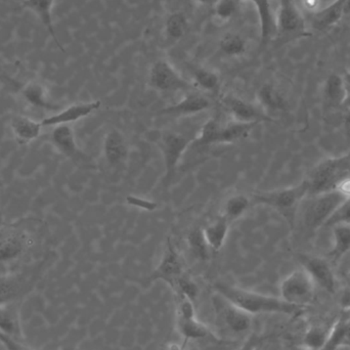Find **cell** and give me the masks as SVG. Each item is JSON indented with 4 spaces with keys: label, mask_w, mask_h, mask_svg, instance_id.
Segmentation results:
<instances>
[{
    "label": "cell",
    "mask_w": 350,
    "mask_h": 350,
    "mask_svg": "<svg viewBox=\"0 0 350 350\" xmlns=\"http://www.w3.org/2000/svg\"><path fill=\"white\" fill-rule=\"evenodd\" d=\"M213 289L215 293L230 300L232 304H236L252 316L261 314L297 316L306 308L288 304L281 297L249 291V290L228 285L221 282L214 284Z\"/></svg>",
    "instance_id": "1"
},
{
    "label": "cell",
    "mask_w": 350,
    "mask_h": 350,
    "mask_svg": "<svg viewBox=\"0 0 350 350\" xmlns=\"http://www.w3.org/2000/svg\"><path fill=\"white\" fill-rule=\"evenodd\" d=\"M308 185L306 179L291 187L271 191H259L251 195L253 205L267 206L280 214L290 228L295 226L298 210L308 198Z\"/></svg>",
    "instance_id": "2"
},
{
    "label": "cell",
    "mask_w": 350,
    "mask_h": 350,
    "mask_svg": "<svg viewBox=\"0 0 350 350\" xmlns=\"http://www.w3.org/2000/svg\"><path fill=\"white\" fill-rule=\"evenodd\" d=\"M259 124H247V123L230 121L221 123L217 119L211 118L206 121L193 142L201 147H209L214 145H228L237 143L249 137L251 131Z\"/></svg>",
    "instance_id": "3"
},
{
    "label": "cell",
    "mask_w": 350,
    "mask_h": 350,
    "mask_svg": "<svg viewBox=\"0 0 350 350\" xmlns=\"http://www.w3.org/2000/svg\"><path fill=\"white\" fill-rule=\"evenodd\" d=\"M349 170V158H328L323 160L306 178L308 185V196L332 191L343 177L350 174Z\"/></svg>",
    "instance_id": "4"
},
{
    "label": "cell",
    "mask_w": 350,
    "mask_h": 350,
    "mask_svg": "<svg viewBox=\"0 0 350 350\" xmlns=\"http://www.w3.org/2000/svg\"><path fill=\"white\" fill-rule=\"evenodd\" d=\"M308 197L310 200L306 201L304 210V224L310 232H316L326 226L327 221L330 219L335 210L347 199L336 189L310 195Z\"/></svg>",
    "instance_id": "5"
},
{
    "label": "cell",
    "mask_w": 350,
    "mask_h": 350,
    "mask_svg": "<svg viewBox=\"0 0 350 350\" xmlns=\"http://www.w3.org/2000/svg\"><path fill=\"white\" fill-rule=\"evenodd\" d=\"M148 84L159 94L187 92L193 90L191 81L185 79L174 64L165 57L153 62L148 74Z\"/></svg>",
    "instance_id": "6"
},
{
    "label": "cell",
    "mask_w": 350,
    "mask_h": 350,
    "mask_svg": "<svg viewBox=\"0 0 350 350\" xmlns=\"http://www.w3.org/2000/svg\"><path fill=\"white\" fill-rule=\"evenodd\" d=\"M159 149L161 150L162 157L164 162V175L162 179V185L167 187L174 180L176 175L177 168L183 160L187 150L193 143V139H189L183 133L166 131L160 135Z\"/></svg>",
    "instance_id": "7"
},
{
    "label": "cell",
    "mask_w": 350,
    "mask_h": 350,
    "mask_svg": "<svg viewBox=\"0 0 350 350\" xmlns=\"http://www.w3.org/2000/svg\"><path fill=\"white\" fill-rule=\"evenodd\" d=\"M33 245L32 237L18 222L0 226V265L22 257Z\"/></svg>",
    "instance_id": "8"
},
{
    "label": "cell",
    "mask_w": 350,
    "mask_h": 350,
    "mask_svg": "<svg viewBox=\"0 0 350 350\" xmlns=\"http://www.w3.org/2000/svg\"><path fill=\"white\" fill-rule=\"evenodd\" d=\"M317 286L304 269L292 271L280 285V297L288 304L306 308L314 300Z\"/></svg>",
    "instance_id": "9"
},
{
    "label": "cell",
    "mask_w": 350,
    "mask_h": 350,
    "mask_svg": "<svg viewBox=\"0 0 350 350\" xmlns=\"http://www.w3.org/2000/svg\"><path fill=\"white\" fill-rule=\"evenodd\" d=\"M275 18V29L281 38L294 39L310 37L306 23L296 4L295 0H279V8Z\"/></svg>",
    "instance_id": "10"
},
{
    "label": "cell",
    "mask_w": 350,
    "mask_h": 350,
    "mask_svg": "<svg viewBox=\"0 0 350 350\" xmlns=\"http://www.w3.org/2000/svg\"><path fill=\"white\" fill-rule=\"evenodd\" d=\"M220 104L232 120L236 122L247 124L275 122V119L267 115L256 103L247 102L234 94H228L220 96Z\"/></svg>",
    "instance_id": "11"
},
{
    "label": "cell",
    "mask_w": 350,
    "mask_h": 350,
    "mask_svg": "<svg viewBox=\"0 0 350 350\" xmlns=\"http://www.w3.org/2000/svg\"><path fill=\"white\" fill-rule=\"evenodd\" d=\"M185 273L187 271H185V261L177 250L174 241L168 237L159 265L154 269L153 273L147 277L146 282L151 284L154 282L162 281L172 288L176 280Z\"/></svg>",
    "instance_id": "12"
},
{
    "label": "cell",
    "mask_w": 350,
    "mask_h": 350,
    "mask_svg": "<svg viewBox=\"0 0 350 350\" xmlns=\"http://www.w3.org/2000/svg\"><path fill=\"white\" fill-rule=\"evenodd\" d=\"M51 143L59 154L71 160L78 167H94L92 158L88 157L78 146L75 133L70 125L53 127L51 133Z\"/></svg>",
    "instance_id": "13"
},
{
    "label": "cell",
    "mask_w": 350,
    "mask_h": 350,
    "mask_svg": "<svg viewBox=\"0 0 350 350\" xmlns=\"http://www.w3.org/2000/svg\"><path fill=\"white\" fill-rule=\"evenodd\" d=\"M212 304L218 319L230 332L242 334L250 330L253 324L252 314L245 312L217 293L212 298Z\"/></svg>",
    "instance_id": "14"
},
{
    "label": "cell",
    "mask_w": 350,
    "mask_h": 350,
    "mask_svg": "<svg viewBox=\"0 0 350 350\" xmlns=\"http://www.w3.org/2000/svg\"><path fill=\"white\" fill-rule=\"evenodd\" d=\"M0 79L8 85L18 90L23 100L33 108L42 111H53V112L61 109L59 105L51 102L49 90L42 82L33 80V81L26 82V83H21L6 74L2 73L1 71H0Z\"/></svg>",
    "instance_id": "15"
},
{
    "label": "cell",
    "mask_w": 350,
    "mask_h": 350,
    "mask_svg": "<svg viewBox=\"0 0 350 350\" xmlns=\"http://www.w3.org/2000/svg\"><path fill=\"white\" fill-rule=\"evenodd\" d=\"M297 259L302 269L312 278L314 285L330 294L336 292V275L327 259L304 253H299Z\"/></svg>",
    "instance_id": "16"
},
{
    "label": "cell",
    "mask_w": 350,
    "mask_h": 350,
    "mask_svg": "<svg viewBox=\"0 0 350 350\" xmlns=\"http://www.w3.org/2000/svg\"><path fill=\"white\" fill-rule=\"evenodd\" d=\"M212 102L207 94L191 90L185 92L183 98L174 105L162 108L158 111V116L189 117L200 114L209 110Z\"/></svg>",
    "instance_id": "17"
},
{
    "label": "cell",
    "mask_w": 350,
    "mask_h": 350,
    "mask_svg": "<svg viewBox=\"0 0 350 350\" xmlns=\"http://www.w3.org/2000/svg\"><path fill=\"white\" fill-rule=\"evenodd\" d=\"M103 156L109 167L118 170L129 158V145L124 133L117 129L107 131L103 139Z\"/></svg>",
    "instance_id": "18"
},
{
    "label": "cell",
    "mask_w": 350,
    "mask_h": 350,
    "mask_svg": "<svg viewBox=\"0 0 350 350\" xmlns=\"http://www.w3.org/2000/svg\"><path fill=\"white\" fill-rule=\"evenodd\" d=\"M102 106L100 100L92 102L76 103L70 105L66 108L61 109L59 112L46 117L41 121L43 127H55L59 125H70L77 122L86 117L90 116L92 113L98 111Z\"/></svg>",
    "instance_id": "19"
},
{
    "label": "cell",
    "mask_w": 350,
    "mask_h": 350,
    "mask_svg": "<svg viewBox=\"0 0 350 350\" xmlns=\"http://www.w3.org/2000/svg\"><path fill=\"white\" fill-rule=\"evenodd\" d=\"M189 71L193 90H199L207 96H220L221 78L215 70L204 65H189Z\"/></svg>",
    "instance_id": "20"
},
{
    "label": "cell",
    "mask_w": 350,
    "mask_h": 350,
    "mask_svg": "<svg viewBox=\"0 0 350 350\" xmlns=\"http://www.w3.org/2000/svg\"><path fill=\"white\" fill-rule=\"evenodd\" d=\"M250 49L249 39L243 33L230 31L220 37L217 53L226 59H239L245 57Z\"/></svg>",
    "instance_id": "21"
},
{
    "label": "cell",
    "mask_w": 350,
    "mask_h": 350,
    "mask_svg": "<svg viewBox=\"0 0 350 350\" xmlns=\"http://www.w3.org/2000/svg\"><path fill=\"white\" fill-rule=\"evenodd\" d=\"M256 104L267 115L269 113L285 112L288 109V102L284 94L271 83L263 84L257 90Z\"/></svg>",
    "instance_id": "22"
},
{
    "label": "cell",
    "mask_w": 350,
    "mask_h": 350,
    "mask_svg": "<svg viewBox=\"0 0 350 350\" xmlns=\"http://www.w3.org/2000/svg\"><path fill=\"white\" fill-rule=\"evenodd\" d=\"M177 332L183 337L185 347L187 341L202 340V339H211V340H219L217 336L206 326L203 323L198 320L197 317L191 319L175 318Z\"/></svg>",
    "instance_id": "23"
},
{
    "label": "cell",
    "mask_w": 350,
    "mask_h": 350,
    "mask_svg": "<svg viewBox=\"0 0 350 350\" xmlns=\"http://www.w3.org/2000/svg\"><path fill=\"white\" fill-rule=\"evenodd\" d=\"M42 127L41 122L23 115H16L10 121L12 135L20 145H27L38 139Z\"/></svg>",
    "instance_id": "24"
},
{
    "label": "cell",
    "mask_w": 350,
    "mask_h": 350,
    "mask_svg": "<svg viewBox=\"0 0 350 350\" xmlns=\"http://www.w3.org/2000/svg\"><path fill=\"white\" fill-rule=\"evenodd\" d=\"M347 2L349 0H335L326 8L314 12L312 16V26L323 31L336 25L345 14Z\"/></svg>",
    "instance_id": "25"
},
{
    "label": "cell",
    "mask_w": 350,
    "mask_h": 350,
    "mask_svg": "<svg viewBox=\"0 0 350 350\" xmlns=\"http://www.w3.org/2000/svg\"><path fill=\"white\" fill-rule=\"evenodd\" d=\"M0 333L16 340H24L20 314L14 302L0 306Z\"/></svg>",
    "instance_id": "26"
},
{
    "label": "cell",
    "mask_w": 350,
    "mask_h": 350,
    "mask_svg": "<svg viewBox=\"0 0 350 350\" xmlns=\"http://www.w3.org/2000/svg\"><path fill=\"white\" fill-rule=\"evenodd\" d=\"M350 349V312H343L331 327L328 341L323 350Z\"/></svg>",
    "instance_id": "27"
},
{
    "label": "cell",
    "mask_w": 350,
    "mask_h": 350,
    "mask_svg": "<svg viewBox=\"0 0 350 350\" xmlns=\"http://www.w3.org/2000/svg\"><path fill=\"white\" fill-rule=\"evenodd\" d=\"M55 0H24L22 3L23 8L31 10L36 14L37 18L41 21L43 26L46 29L47 32L53 37V41L61 51H64L63 46L59 42L57 34H55V27H53V3Z\"/></svg>",
    "instance_id": "28"
},
{
    "label": "cell",
    "mask_w": 350,
    "mask_h": 350,
    "mask_svg": "<svg viewBox=\"0 0 350 350\" xmlns=\"http://www.w3.org/2000/svg\"><path fill=\"white\" fill-rule=\"evenodd\" d=\"M189 27V16L183 10H174L168 14L164 23V36L170 42H178L187 36Z\"/></svg>",
    "instance_id": "29"
},
{
    "label": "cell",
    "mask_w": 350,
    "mask_h": 350,
    "mask_svg": "<svg viewBox=\"0 0 350 350\" xmlns=\"http://www.w3.org/2000/svg\"><path fill=\"white\" fill-rule=\"evenodd\" d=\"M251 196L245 193H234L226 198L221 207L220 215L226 218L230 224L240 219L253 207Z\"/></svg>",
    "instance_id": "30"
},
{
    "label": "cell",
    "mask_w": 350,
    "mask_h": 350,
    "mask_svg": "<svg viewBox=\"0 0 350 350\" xmlns=\"http://www.w3.org/2000/svg\"><path fill=\"white\" fill-rule=\"evenodd\" d=\"M230 226V222L220 215L217 219L203 228L204 234L212 252L216 253L221 250L228 239Z\"/></svg>",
    "instance_id": "31"
},
{
    "label": "cell",
    "mask_w": 350,
    "mask_h": 350,
    "mask_svg": "<svg viewBox=\"0 0 350 350\" xmlns=\"http://www.w3.org/2000/svg\"><path fill=\"white\" fill-rule=\"evenodd\" d=\"M255 8L258 14L260 25V38L262 44H267L275 34V18L271 10V0H255Z\"/></svg>",
    "instance_id": "32"
},
{
    "label": "cell",
    "mask_w": 350,
    "mask_h": 350,
    "mask_svg": "<svg viewBox=\"0 0 350 350\" xmlns=\"http://www.w3.org/2000/svg\"><path fill=\"white\" fill-rule=\"evenodd\" d=\"M332 247L328 253L331 262H339L350 254V226H336L332 228Z\"/></svg>",
    "instance_id": "33"
},
{
    "label": "cell",
    "mask_w": 350,
    "mask_h": 350,
    "mask_svg": "<svg viewBox=\"0 0 350 350\" xmlns=\"http://www.w3.org/2000/svg\"><path fill=\"white\" fill-rule=\"evenodd\" d=\"M243 0H217L212 8V20L218 26H226L240 14Z\"/></svg>",
    "instance_id": "34"
},
{
    "label": "cell",
    "mask_w": 350,
    "mask_h": 350,
    "mask_svg": "<svg viewBox=\"0 0 350 350\" xmlns=\"http://www.w3.org/2000/svg\"><path fill=\"white\" fill-rule=\"evenodd\" d=\"M187 244L191 256L197 260L208 261L213 253L206 240L203 228H191L187 236Z\"/></svg>",
    "instance_id": "35"
},
{
    "label": "cell",
    "mask_w": 350,
    "mask_h": 350,
    "mask_svg": "<svg viewBox=\"0 0 350 350\" xmlns=\"http://www.w3.org/2000/svg\"><path fill=\"white\" fill-rule=\"evenodd\" d=\"M325 100L330 106H343L347 96V85L342 76L331 74L324 86Z\"/></svg>",
    "instance_id": "36"
},
{
    "label": "cell",
    "mask_w": 350,
    "mask_h": 350,
    "mask_svg": "<svg viewBox=\"0 0 350 350\" xmlns=\"http://www.w3.org/2000/svg\"><path fill=\"white\" fill-rule=\"evenodd\" d=\"M331 328L312 325L306 330L302 339V347L308 350H323L330 335Z\"/></svg>",
    "instance_id": "37"
},
{
    "label": "cell",
    "mask_w": 350,
    "mask_h": 350,
    "mask_svg": "<svg viewBox=\"0 0 350 350\" xmlns=\"http://www.w3.org/2000/svg\"><path fill=\"white\" fill-rule=\"evenodd\" d=\"M23 286L24 283L20 277H16V275L0 277V306L14 302L16 298L22 292Z\"/></svg>",
    "instance_id": "38"
},
{
    "label": "cell",
    "mask_w": 350,
    "mask_h": 350,
    "mask_svg": "<svg viewBox=\"0 0 350 350\" xmlns=\"http://www.w3.org/2000/svg\"><path fill=\"white\" fill-rule=\"evenodd\" d=\"M172 290L174 291L175 298H187L191 301L198 297L200 292L197 284L187 273H183L179 279L176 280Z\"/></svg>",
    "instance_id": "39"
},
{
    "label": "cell",
    "mask_w": 350,
    "mask_h": 350,
    "mask_svg": "<svg viewBox=\"0 0 350 350\" xmlns=\"http://www.w3.org/2000/svg\"><path fill=\"white\" fill-rule=\"evenodd\" d=\"M336 226H350V198L345 199L339 207L335 210L330 219L327 221L326 226L329 228H334Z\"/></svg>",
    "instance_id": "40"
},
{
    "label": "cell",
    "mask_w": 350,
    "mask_h": 350,
    "mask_svg": "<svg viewBox=\"0 0 350 350\" xmlns=\"http://www.w3.org/2000/svg\"><path fill=\"white\" fill-rule=\"evenodd\" d=\"M0 343L3 345L5 350H32L30 347L25 345L23 341L10 338V337L6 336L2 333H0Z\"/></svg>",
    "instance_id": "41"
},
{
    "label": "cell",
    "mask_w": 350,
    "mask_h": 350,
    "mask_svg": "<svg viewBox=\"0 0 350 350\" xmlns=\"http://www.w3.org/2000/svg\"><path fill=\"white\" fill-rule=\"evenodd\" d=\"M127 202H129L131 205L139 208V209L149 210V211L157 207V204L149 201V200L142 199V198L129 197L127 198Z\"/></svg>",
    "instance_id": "42"
},
{
    "label": "cell",
    "mask_w": 350,
    "mask_h": 350,
    "mask_svg": "<svg viewBox=\"0 0 350 350\" xmlns=\"http://www.w3.org/2000/svg\"><path fill=\"white\" fill-rule=\"evenodd\" d=\"M341 193L345 198H350V174L343 177L338 183H337L335 189Z\"/></svg>",
    "instance_id": "43"
},
{
    "label": "cell",
    "mask_w": 350,
    "mask_h": 350,
    "mask_svg": "<svg viewBox=\"0 0 350 350\" xmlns=\"http://www.w3.org/2000/svg\"><path fill=\"white\" fill-rule=\"evenodd\" d=\"M261 339L260 337L257 336V335H251L246 341H245L244 345H242L239 350H255L257 347H259V345H260Z\"/></svg>",
    "instance_id": "44"
},
{
    "label": "cell",
    "mask_w": 350,
    "mask_h": 350,
    "mask_svg": "<svg viewBox=\"0 0 350 350\" xmlns=\"http://www.w3.org/2000/svg\"><path fill=\"white\" fill-rule=\"evenodd\" d=\"M339 304H340L343 312H350V288L343 290Z\"/></svg>",
    "instance_id": "45"
},
{
    "label": "cell",
    "mask_w": 350,
    "mask_h": 350,
    "mask_svg": "<svg viewBox=\"0 0 350 350\" xmlns=\"http://www.w3.org/2000/svg\"><path fill=\"white\" fill-rule=\"evenodd\" d=\"M193 3L199 8H213L217 0H193Z\"/></svg>",
    "instance_id": "46"
},
{
    "label": "cell",
    "mask_w": 350,
    "mask_h": 350,
    "mask_svg": "<svg viewBox=\"0 0 350 350\" xmlns=\"http://www.w3.org/2000/svg\"><path fill=\"white\" fill-rule=\"evenodd\" d=\"M160 350H185V347H183V345H176V343L170 342L164 345V347Z\"/></svg>",
    "instance_id": "47"
},
{
    "label": "cell",
    "mask_w": 350,
    "mask_h": 350,
    "mask_svg": "<svg viewBox=\"0 0 350 350\" xmlns=\"http://www.w3.org/2000/svg\"><path fill=\"white\" fill-rule=\"evenodd\" d=\"M345 85H347V96H345V103H343V107H345V108H347L349 110H350V85H347V83H345Z\"/></svg>",
    "instance_id": "48"
},
{
    "label": "cell",
    "mask_w": 350,
    "mask_h": 350,
    "mask_svg": "<svg viewBox=\"0 0 350 350\" xmlns=\"http://www.w3.org/2000/svg\"><path fill=\"white\" fill-rule=\"evenodd\" d=\"M317 4H318V0H306V6H308V8H316Z\"/></svg>",
    "instance_id": "49"
},
{
    "label": "cell",
    "mask_w": 350,
    "mask_h": 350,
    "mask_svg": "<svg viewBox=\"0 0 350 350\" xmlns=\"http://www.w3.org/2000/svg\"><path fill=\"white\" fill-rule=\"evenodd\" d=\"M290 350H308L306 349V347H302V345H293L290 347Z\"/></svg>",
    "instance_id": "50"
},
{
    "label": "cell",
    "mask_w": 350,
    "mask_h": 350,
    "mask_svg": "<svg viewBox=\"0 0 350 350\" xmlns=\"http://www.w3.org/2000/svg\"><path fill=\"white\" fill-rule=\"evenodd\" d=\"M345 14H350V0H349V2H347V6H345Z\"/></svg>",
    "instance_id": "51"
},
{
    "label": "cell",
    "mask_w": 350,
    "mask_h": 350,
    "mask_svg": "<svg viewBox=\"0 0 350 350\" xmlns=\"http://www.w3.org/2000/svg\"><path fill=\"white\" fill-rule=\"evenodd\" d=\"M347 277H349L350 279V262L349 263V265H347Z\"/></svg>",
    "instance_id": "52"
},
{
    "label": "cell",
    "mask_w": 350,
    "mask_h": 350,
    "mask_svg": "<svg viewBox=\"0 0 350 350\" xmlns=\"http://www.w3.org/2000/svg\"><path fill=\"white\" fill-rule=\"evenodd\" d=\"M247 1H250L251 3L254 4L255 0H247Z\"/></svg>",
    "instance_id": "53"
},
{
    "label": "cell",
    "mask_w": 350,
    "mask_h": 350,
    "mask_svg": "<svg viewBox=\"0 0 350 350\" xmlns=\"http://www.w3.org/2000/svg\"><path fill=\"white\" fill-rule=\"evenodd\" d=\"M255 350H260V349H259V347H257V349H255Z\"/></svg>",
    "instance_id": "54"
},
{
    "label": "cell",
    "mask_w": 350,
    "mask_h": 350,
    "mask_svg": "<svg viewBox=\"0 0 350 350\" xmlns=\"http://www.w3.org/2000/svg\"><path fill=\"white\" fill-rule=\"evenodd\" d=\"M340 350H349V349H340Z\"/></svg>",
    "instance_id": "55"
}]
</instances>
